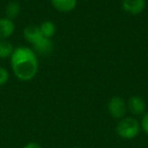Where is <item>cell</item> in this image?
Returning a JSON list of instances; mask_svg holds the SVG:
<instances>
[{"instance_id":"cell-1","label":"cell","mask_w":148,"mask_h":148,"mask_svg":"<svg viewBox=\"0 0 148 148\" xmlns=\"http://www.w3.org/2000/svg\"><path fill=\"white\" fill-rule=\"evenodd\" d=\"M10 64L13 74L21 81L32 80L36 76L39 68L35 51L27 47L14 49L10 57Z\"/></svg>"},{"instance_id":"cell-2","label":"cell","mask_w":148,"mask_h":148,"mask_svg":"<svg viewBox=\"0 0 148 148\" xmlns=\"http://www.w3.org/2000/svg\"><path fill=\"white\" fill-rule=\"evenodd\" d=\"M118 135L124 139H133L139 134L140 124L135 118H123L116 128Z\"/></svg>"},{"instance_id":"cell-3","label":"cell","mask_w":148,"mask_h":148,"mask_svg":"<svg viewBox=\"0 0 148 148\" xmlns=\"http://www.w3.org/2000/svg\"><path fill=\"white\" fill-rule=\"evenodd\" d=\"M108 110L111 116L115 119H123L127 111L125 101L120 97H113L108 103Z\"/></svg>"},{"instance_id":"cell-4","label":"cell","mask_w":148,"mask_h":148,"mask_svg":"<svg viewBox=\"0 0 148 148\" xmlns=\"http://www.w3.org/2000/svg\"><path fill=\"white\" fill-rule=\"evenodd\" d=\"M146 6V0H123L122 7L126 12L132 15H137L144 10Z\"/></svg>"},{"instance_id":"cell-5","label":"cell","mask_w":148,"mask_h":148,"mask_svg":"<svg viewBox=\"0 0 148 148\" xmlns=\"http://www.w3.org/2000/svg\"><path fill=\"white\" fill-rule=\"evenodd\" d=\"M127 108L129 109L131 114H133L135 116H140L145 112L146 103L141 97H139V95H133L128 101Z\"/></svg>"},{"instance_id":"cell-6","label":"cell","mask_w":148,"mask_h":148,"mask_svg":"<svg viewBox=\"0 0 148 148\" xmlns=\"http://www.w3.org/2000/svg\"><path fill=\"white\" fill-rule=\"evenodd\" d=\"M15 25L13 21L7 18V17H1L0 18V41L7 40L13 33H14Z\"/></svg>"},{"instance_id":"cell-7","label":"cell","mask_w":148,"mask_h":148,"mask_svg":"<svg viewBox=\"0 0 148 148\" xmlns=\"http://www.w3.org/2000/svg\"><path fill=\"white\" fill-rule=\"evenodd\" d=\"M34 51L35 53H38L40 55H49L52 51H53L54 44L51 39L43 37L41 40L34 44Z\"/></svg>"},{"instance_id":"cell-8","label":"cell","mask_w":148,"mask_h":148,"mask_svg":"<svg viewBox=\"0 0 148 148\" xmlns=\"http://www.w3.org/2000/svg\"><path fill=\"white\" fill-rule=\"evenodd\" d=\"M23 36H25V39L27 40L29 43H31L32 45L36 44L39 40H41L42 38H43L41 29H40V27L35 25H27L25 29V31H23Z\"/></svg>"},{"instance_id":"cell-9","label":"cell","mask_w":148,"mask_h":148,"mask_svg":"<svg viewBox=\"0 0 148 148\" xmlns=\"http://www.w3.org/2000/svg\"><path fill=\"white\" fill-rule=\"evenodd\" d=\"M53 7L61 12L72 11L77 4V0H51Z\"/></svg>"},{"instance_id":"cell-10","label":"cell","mask_w":148,"mask_h":148,"mask_svg":"<svg viewBox=\"0 0 148 148\" xmlns=\"http://www.w3.org/2000/svg\"><path fill=\"white\" fill-rule=\"evenodd\" d=\"M13 51H14V48L10 42L7 40L0 41V59L10 58Z\"/></svg>"},{"instance_id":"cell-11","label":"cell","mask_w":148,"mask_h":148,"mask_svg":"<svg viewBox=\"0 0 148 148\" xmlns=\"http://www.w3.org/2000/svg\"><path fill=\"white\" fill-rule=\"evenodd\" d=\"M19 12H21V5L17 2H15V1L9 2L5 7V15H6L5 17L11 19V21L13 18H15V17H17Z\"/></svg>"},{"instance_id":"cell-12","label":"cell","mask_w":148,"mask_h":148,"mask_svg":"<svg viewBox=\"0 0 148 148\" xmlns=\"http://www.w3.org/2000/svg\"><path fill=\"white\" fill-rule=\"evenodd\" d=\"M40 29H41V33L43 35V37L48 38V39H51L56 33L55 25L50 21L42 23V25H40Z\"/></svg>"},{"instance_id":"cell-13","label":"cell","mask_w":148,"mask_h":148,"mask_svg":"<svg viewBox=\"0 0 148 148\" xmlns=\"http://www.w3.org/2000/svg\"><path fill=\"white\" fill-rule=\"evenodd\" d=\"M9 78V73L4 67H1L0 66V86L1 85H4L5 83L8 81Z\"/></svg>"},{"instance_id":"cell-14","label":"cell","mask_w":148,"mask_h":148,"mask_svg":"<svg viewBox=\"0 0 148 148\" xmlns=\"http://www.w3.org/2000/svg\"><path fill=\"white\" fill-rule=\"evenodd\" d=\"M141 127H142V129H143V131L148 135V113H146L145 115L143 116V118H142Z\"/></svg>"},{"instance_id":"cell-15","label":"cell","mask_w":148,"mask_h":148,"mask_svg":"<svg viewBox=\"0 0 148 148\" xmlns=\"http://www.w3.org/2000/svg\"><path fill=\"white\" fill-rule=\"evenodd\" d=\"M23 148H42V146L40 144L36 143V142H29Z\"/></svg>"},{"instance_id":"cell-16","label":"cell","mask_w":148,"mask_h":148,"mask_svg":"<svg viewBox=\"0 0 148 148\" xmlns=\"http://www.w3.org/2000/svg\"><path fill=\"white\" fill-rule=\"evenodd\" d=\"M76 148H79V147H76Z\"/></svg>"}]
</instances>
